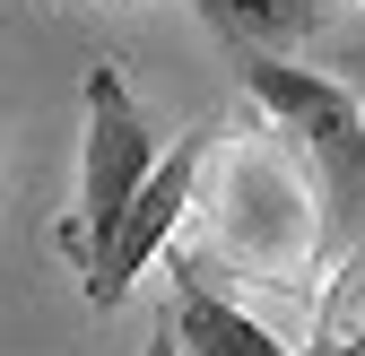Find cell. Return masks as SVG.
Wrapping results in <instances>:
<instances>
[{
    "label": "cell",
    "mask_w": 365,
    "mask_h": 356,
    "mask_svg": "<svg viewBox=\"0 0 365 356\" xmlns=\"http://www.w3.org/2000/svg\"><path fill=\"white\" fill-rule=\"evenodd\" d=\"M148 356H182V339H174V322H157V330H148Z\"/></svg>",
    "instance_id": "9"
},
{
    "label": "cell",
    "mask_w": 365,
    "mask_h": 356,
    "mask_svg": "<svg viewBox=\"0 0 365 356\" xmlns=\"http://www.w3.org/2000/svg\"><path fill=\"white\" fill-rule=\"evenodd\" d=\"M192 9L235 53H296L331 35V0H192Z\"/></svg>",
    "instance_id": "5"
},
{
    "label": "cell",
    "mask_w": 365,
    "mask_h": 356,
    "mask_svg": "<svg viewBox=\"0 0 365 356\" xmlns=\"http://www.w3.org/2000/svg\"><path fill=\"white\" fill-rule=\"evenodd\" d=\"M331 70H339V87L365 96V26H356V35H331Z\"/></svg>",
    "instance_id": "8"
},
{
    "label": "cell",
    "mask_w": 365,
    "mask_h": 356,
    "mask_svg": "<svg viewBox=\"0 0 365 356\" xmlns=\"http://www.w3.org/2000/svg\"><path fill=\"white\" fill-rule=\"evenodd\" d=\"M174 339H182V356H287V339H269L244 304H217L209 287H200V270H174Z\"/></svg>",
    "instance_id": "6"
},
{
    "label": "cell",
    "mask_w": 365,
    "mask_h": 356,
    "mask_svg": "<svg viewBox=\"0 0 365 356\" xmlns=\"http://www.w3.org/2000/svg\"><path fill=\"white\" fill-rule=\"evenodd\" d=\"M217 235H235L261 270H296L304 261V200H296V174H279L269 157L235 165V200L217 209Z\"/></svg>",
    "instance_id": "4"
},
{
    "label": "cell",
    "mask_w": 365,
    "mask_h": 356,
    "mask_svg": "<svg viewBox=\"0 0 365 356\" xmlns=\"http://www.w3.org/2000/svg\"><path fill=\"white\" fill-rule=\"evenodd\" d=\"M78 96H87V140H78V209L61 226V252L78 261V278H87L113 252V235H122V217L140 209V192L157 183L165 148H157V130L140 122V105H130V87H122L113 61L87 70Z\"/></svg>",
    "instance_id": "1"
},
{
    "label": "cell",
    "mask_w": 365,
    "mask_h": 356,
    "mask_svg": "<svg viewBox=\"0 0 365 356\" xmlns=\"http://www.w3.org/2000/svg\"><path fill=\"white\" fill-rule=\"evenodd\" d=\"M244 87L261 96V113L287 130V140L313 157L322 174V217L331 226H356V192H365V96L322 70H304L287 53H235Z\"/></svg>",
    "instance_id": "2"
},
{
    "label": "cell",
    "mask_w": 365,
    "mask_h": 356,
    "mask_svg": "<svg viewBox=\"0 0 365 356\" xmlns=\"http://www.w3.org/2000/svg\"><path fill=\"white\" fill-rule=\"evenodd\" d=\"M304 356H365V226H356V244L339 261L322 313H313V347Z\"/></svg>",
    "instance_id": "7"
},
{
    "label": "cell",
    "mask_w": 365,
    "mask_h": 356,
    "mask_svg": "<svg viewBox=\"0 0 365 356\" xmlns=\"http://www.w3.org/2000/svg\"><path fill=\"white\" fill-rule=\"evenodd\" d=\"M209 130H182V140L165 148V165H157V183L140 192V209L122 217V235H113V252L96 261V270H87L78 287H87V304H96V313H113V304L130 295L148 278V261L174 244V226H182V209H192V192H200V165H209Z\"/></svg>",
    "instance_id": "3"
}]
</instances>
